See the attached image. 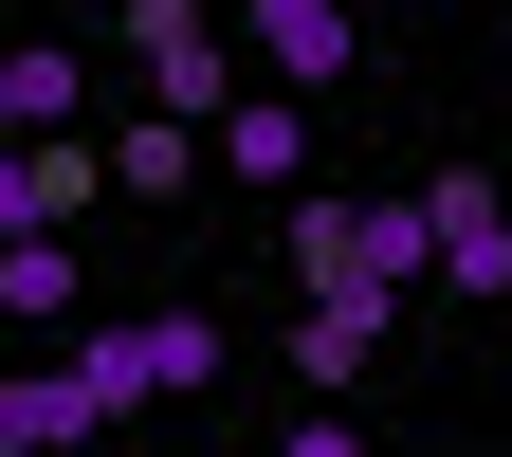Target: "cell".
Segmentation results:
<instances>
[{
	"label": "cell",
	"instance_id": "cell-2",
	"mask_svg": "<svg viewBox=\"0 0 512 457\" xmlns=\"http://www.w3.org/2000/svg\"><path fill=\"white\" fill-rule=\"evenodd\" d=\"M74 384H92L110 421L128 403H202V384H220V330H202V311H92V330H74Z\"/></svg>",
	"mask_w": 512,
	"mask_h": 457
},
{
	"label": "cell",
	"instance_id": "cell-11",
	"mask_svg": "<svg viewBox=\"0 0 512 457\" xmlns=\"http://www.w3.org/2000/svg\"><path fill=\"white\" fill-rule=\"evenodd\" d=\"M220 165L293 183V165H311V92H238V110H220Z\"/></svg>",
	"mask_w": 512,
	"mask_h": 457
},
{
	"label": "cell",
	"instance_id": "cell-5",
	"mask_svg": "<svg viewBox=\"0 0 512 457\" xmlns=\"http://www.w3.org/2000/svg\"><path fill=\"white\" fill-rule=\"evenodd\" d=\"M220 19L256 37V92H330L348 55H366V19H348V0H220Z\"/></svg>",
	"mask_w": 512,
	"mask_h": 457
},
{
	"label": "cell",
	"instance_id": "cell-1",
	"mask_svg": "<svg viewBox=\"0 0 512 457\" xmlns=\"http://www.w3.org/2000/svg\"><path fill=\"white\" fill-rule=\"evenodd\" d=\"M293 275L311 293H366V311H403V293H439V238H421V183H293Z\"/></svg>",
	"mask_w": 512,
	"mask_h": 457
},
{
	"label": "cell",
	"instance_id": "cell-8",
	"mask_svg": "<svg viewBox=\"0 0 512 457\" xmlns=\"http://www.w3.org/2000/svg\"><path fill=\"white\" fill-rule=\"evenodd\" d=\"M366 366H384V311H366V293H311V311H293V384H311V403H348Z\"/></svg>",
	"mask_w": 512,
	"mask_h": 457
},
{
	"label": "cell",
	"instance_id": "cell-12",
	"mask_svg": "<svg viewBox=\"0 0 512 457\" xmlns=\"http://www.w3.org/2000/svg\"><path fill=\"white\" fill-rule=\"evenodd\" d=\"M74 92H92V74H74L55 37H19V55H0V128H74Z\"/></svg>",
	"mask_w": 512,
	"mask_h": 457
},
{
	"label": "cell",
	"instance_id": "cell-9",
	"mask_svg": "<svg viewBox=\"0 0 512 457\" xmlns=\"http://www.w3.org/2000/svg\"><path fill=\"white\" fill-rule=\"evenodd\" d=\"M110 183H128V202H183V183H202L220 165V128H183V110H147V128H110V147H92Z\"/></svg>",
	"mask_w": 512,
	"mask_h": 457
},
{
	"label": "cell",
	"instance_id": "cell-6",
	"mask_svg": "<svg viewBox=\"0 0 512 457\" xmlns=\"http://www.w3.org/2000/svg\"><path fill=\"white\" fill-rule=\"evenodd\" d=\"M92 147H74V128H0V238H74V202H92Z\"/></svg>",
	"mask_w": 512,
	"mask_h": 457
},
{
	"label": "cell",
	"instance_id": "cell-4",
	"mask_svg": "<svg viewBox=\"0 0 512 457\" xmlns=\"http://www.w3.org/2000/svg\"><path fill=\"white\" fill-rule=\"evenodd\" d=\"M421 238H439V293H512V202H494V165H439L421 183Z\"/></svg>",
	"mask_w": 512,
	"mask_h": 457
},
{
	"label": "cell",
	"instance_id": "cell-13",
	"mask_svg": "<svg viewBox=\"0 0 512 457\" xmlns=\"http://www.w3.org/2000/svg\"><path fill=\"white\" fill-rule=\"evenodd\" d=\"M275 457H366V421H348V403H311V421H293Z\"/></svg>",
	"mask_w": 512,
	"mask_h": 457
},
{
	"label": "cell",
	"instance_id": "cell-3",
	"mask_svg": "<svg viewBox=\"0 0 512 457\" xmlns=\"http://www.w3.org/2000/svg\"><path fill=\"white\" fill-rule=\"evenodd\" d=\"M128 74H147V110L220 128L238 110V19H220V0H128Z\"/></svg>",
	"mask_w": 512,
	"mask_h": 457
},
{
	"label": "cell",
	"instance_id": "cell-7",
	"mask_svg": "<svg viewBox=\"0 0 512 457\" xmlns=\"http://www.w3.org/2000/svg\"><path fill=\"white\" fill-rule=\"evenodd\" d=\"M92 439H110V403L74 384V348H55V366H0V457H92Z\"/></svg>",
	"mask_w": 512,
	"mask_h": 457
},
{
	"label": "cell",
	"instance_id": "cell-10",
	"mask_svg": "<svg viewBox=\"0 0 512 457\" xmlns=\"http://www.w3.org/2000/svg\"><path fill=\"white\" fill-rule=\"evenodd\" d=\"M0 311H19V330H92V293H74V238H0Z\"/></svg>",
	"mask_w": 512,
	"mask_h": 457
}]
</instances>
